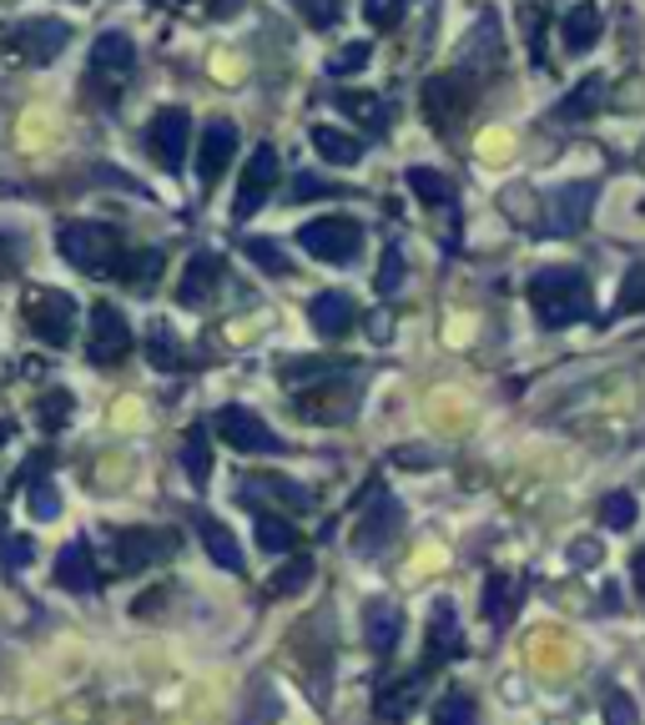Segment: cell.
I'll return each mask as SVG.
<instances>
[{
	"mask_svg": "<svg viewBox=\"0 0 645 725\" xmlns=\"http://www.w3.org/2000/svg\"><path fill=\"white\" fill-rule=\"evenodd\" d=\"M529 308H535L539 328H570V322L590 318V277L580 267H539L529 277Z\"/></svg>",
	"mask_w": 645,
	"mask_h": 725,
	"instance_id": "obj_1",
	"label": "cell"
},
{
	"mask_svg": "<svg viewBox=\"0 0 645 725\" xmlns=\"http://www.w3.org/2000/svg\"><path fill=\"white\" fill-rule=\"evenodd\" d=\"M56 248L61 257L72 262V267H81V273H107L121 262V232L107 222H61L56 227Z\"/></svg>",
	"mask_w": 645,
	"mask_h": 725,
	"instance_id": "obj_2",
	"label": "cell"
},
{
	"mask_svg": "<svg viewBox=\"0 0 645 725\" xmlns=\"http://www.w3.org/2000/svg\"><path fill=\"white\" fill-rule=\"evenodd\" d=\"M0 41H6V56L21 66H51L72 41V25L56 15H25V21L0 25Z\"/></svg>",
	"mask_w": 645,
	"mask_h": 725,
	"instance_id": "obj_3",
	"label": "cell"
},
{
	"mask_svg": "<svg viewBox=\"0 0 645 725\" xmlns=\"http://www.w3.org/2000/svg\"><path fill=\"white\" fill-rule=\"evenodd\" d=\"M298 248L328 267H353L363 257V227L353 217H318L298 227Z\"/></svg>",
	"mask_w": 645,
	"mask_h": 725,
	"instance_id": "obj_4",
	"label": "cell"
},
{
	"mask_svg": "<svg viewBox=\"0 0 645 725\" xmlns=\"http://www.w3.org/2000/svg\"><path fill=\"white\" fill-rule=\"evenodd\" d=\"M21 318L46 348H66L76 333V298L61 287H31L21 298Z\"/></svg>",
	"mask_w": 645,
	"mask_h": 725,
	"instance_id": "obj_5",
	"label": "cell"
},
{
	"mask_svg": "<svg viewBox=\"0 0 645 725\" xmlns=\"http://www.w3.org/2000/svg\"><path fill=\"white\" fill-rule=\"evenodd\" d=\"M474 107V72H444V76H429L424 81V117L434 121V131L439 136H449V131L464 121V111Z\"/></svg>",
	"mask_w": 645,
	"mask_h": 725,
	"instance_id": "obj_6",
	"label": "cell"
},
{
	"mask_svg": "<svg viewBox=\"0 0 645 725\" xmlns=\"http://www.w3.org/2000/svg\"><path fill=\"white\" fill-rule=\"evenodd\" d=\"M136 72V46L127 31H107V36H96L91 46V86L101 101H117L121 86H127V76Z\"/></svg>",
	"mask_w": 645,
	"mask_h": 725,
	"instance_id": "obj_7",
	"label": "cell"
},
{
	"mask_svg": "<svg viewBox=\"0 0 645 725\" xmlns=\"http://www.w3.org/2000/svg\"><path fill=\"white\" fill-rule=\"evenodd\" d=\"M217 433H222V443H228V449H238V453H263V459L287 453V443L277 439L273 428L252 414V408H242V404L217 408Z\"/></svg>",
	"mask_w": 645,
	"mask_h": 725,
	"instance_id": "obj_8",
	"label": "cell"
},
{
	"mask_svg": "<svg viewBox=\"0 0 645 725\" xmlns=\"http://www.w3.org/2000/svg\"><path fill=\"white\" fill-rule=\"evenodd\" d=\"M277 177H283V162H277V146H258V152L248 156V167H242V182H238V202H232V217L238 222H248L258 207L267 202L277 191Z\"/></svg>",
	"mask_w": 645,
	"mask_h": 725,
	"instance_id": "obj_9",
	"label": "cell"
},
{
	"mask_svg": "<svg viewBox=\"0 0 645 725\" xmlns=\"http://www.w3.org/2000/svg\"><path fill=\"white\" fill-rule=\"evenodd\" d=\"M187 136H192V117L182 107H162L146 127V152L156 156L162 172H182V156H187Z\"/></svg>",
	"mask_w": 645,
	"mask_h": 725,
	"instance_id": "obj_10",
	"label": "cell"
},
{
	"mask_svg": "<svg viewBox=\"0 0 645 725\" xmlns=\"http://www.w3.org/2000/svg\"><path fill=\"white\" fill-rule=\"evenodd\" d=\"M172 549H177V535H167V529H117V574L152 570V564L172 559Z\"/></svg>",
	"mask_w": 645,
	"mask_h": 725,
	"instance_id": "obj_11",
	"label": "cell"
},
{
	"mask_svg": "<svg viewBox=\"0 0 645 725\" xmlns=\"http://www.w3.org/2000/svg\"><path fill=\"white\" fill-rule=\"evenodd\" d=\"M232 152H238V127L228 117H212L203 127V146H197V187L212 191L222 167L232 162Z\"/></svg>",
	"mask_w": 645,
	"mask_h": 725,
	"instance_id": "obj_12",
	"label": "cell"
},
{
	"mask_svg": "<svg viewBox=\"0 0 645 725\" xmlns=\"http://www.w3.org/2000/svg\"><path fill=\"white\" fill-rule=\"evenodd\" d=\"M127 353H132V328H127V318L111 303H96L91 308V363L111 369Z\"/></svg>",
	"mask_w": 645,
	"mask_h": 725,
	"instance_id": "obj_13",
	"label": "cell"
},
{
	"mask_svg": "<svg viewBox=\"0 0 645 725\" xmlns=\"http://www.w3.org/2000/svg\"><path fill=\"white\" fill-rule=\"evenodd\" d=\"M398 535H404V504H398V499H379L359 519V529H353V554H383V549L394 545Z\"/></svg>",
	"mask_w": 645,
	"mask_h": 725,
	"instance_id": "obj_14",
	"label": "cell"
},
{
	"mask_svg": "<svg viewBox=\"0 0 645 725\" xmlns=\"http://www.w3.org/2000/svg\"><path fill=\"white\" fill-rule=\"evenodd\" d=\"M222 277H228V262L217 257L212 248L192 252V262H187V267H182L177 303H182V308H207V298H212L217 287H222Z\"/></svg>",
	"mask_w": 645,
	"mask_h": 725,
	"instance_id": "obj_15",
	"label": "cell"
},
{
	"mask_svg": "<svg viewBox=\"0 0 645 725\" xmlns=\"http://www.w3.org/2000/svg\"><path fill=\"white\" fill-rule=\"evenodd\" d=\"M464 655V635H459V619H455V600H434V615H429V655H424V675L444 660Z\"/></svg>",
	"mask_w": 645,
	"mask_h": 725,
	"instance_id": "obj_16",
	"label": "cell"
},
{
	"mask_svg": "<svg viewBox=\"0 0 645 725\" xmlns=\"http://www.w3.org/2000/svg\"><path fill=\"white\" fill-rule=\"evenodd\" d=\"M398 640H404V609L394 600H369L363 605V645L373 655H394Z\"/></svg>",
	"mask_w": 645,
	"mask_h": 725,
	"instance_id": "obj_17",
	"label": "cell"
},
{
	"mask_svg": "<svg viewBox=\"0 0 645 725\" xmlns=\"http://www.w3.org/2000/svg\"><path fill=\"white\" fill-rule=\"evenodd\" d=\"M595 191H600L595 182H570V187L550 191V217H545V227H550V232H575V227H586Z\"/></svg>",
	"mask_w": 645,
	"mask_h": 725,
	"instance_id": "obj_18",
	"label": "cell"
},
{
	"mask_svg": "<svg viewBox=\"0 0 645 725\" xmlns=\"http://www.w3.org/2000/svg\"><path fill=\"white\" fill-rule=\"evenodd\" d=\"M308 318L322 338H348L353 322H359V308H353L348 293H318V298L308 303Z\"/></svg>",
	"mask_w": 645,
	"mask_h": 725,
	"instance_id": "obj_19",
	"label": "cell"
},
{
	"mask_svg": "<svg viewBox=\"0 0 645 725\" xmlns=\"http://www.w3.org/2000/svg\"><path fill=\"white\" fill-rule=\"evenodd\" d=\"M56 584L61 590H72V595H91L96 590V564H91V545L86 539H72V545L56 554Z\"/></svg>",
	"mask_w": 645,
	"mask_h": 725,
	"instance_id": "obj_20",
	"label": "cell"
},
{
	"mask_svg": "<svg viewBox=\"0 0 645 725\" xmlns=\"http://www.w3.org/2000/svg\"><path fill=\"white\" fill-rule=\"evenodd\" d=\"M298 414L313 418V424H343V418L353 414V393H343V373L328 378V393H303Z\"/></svg>",
	"mask_w": 645,
	"mask_h": 725,
	"instance_id": "obj_21",
	"label": "cell"
},
{
	"mask_svg": "<svg viewBox=\"0 0 645 725\" xmlns=\"http://www.w3.org/2000/svg\"><path fill=\"white\" fill-rule=\"evenodd\" d=\"M514 609H520V580L490 574L484 580V619H490L494 630H504V625H514Z\"/></svg>",
	"mask_w": 645,
	"mask_h": 725,
	"instance_id": "obj_22",
	"label": "cell"
},
{
	"mask_svg": "<svg viewBox=\"0 0 645 725\" xmlns=\"http://www.w3.org/2000/svg\"><path fill=\"white\" fill-rule=\"evenodd\" d=\"M197 535H203V545H207V554L222 564V570H232V574H242V549H238V539H232V529L222 519H212V514H197Z\"/></svg>",
	"mask_w": 645,
	"mask_h": 725,
	"instance_id": "obj_23",
	"label": "cell"
},
{
	"mask_svg": "<svg viewBox=\"0 0 645 725\" xmlns=\"http://www.w3.org/2000/svg\"><path fill=\"white\" fill-rule=\"evenodd\" d=\"M156 273H162V252H156V248H127V252H121V262L111 267V277L132 283L136 293H146V287L156 283Z\"/></svg>",
	"mask_w": 645,
	"mask_h": 725,
	"instance_id": "obj_24",
	"label": "cell"
},
{
	"mask_svg": "<svg viewBox=\"0 0 645 725\" xmlns=\"http://www.w3.org/2000/svg\"><path fill=\"white\" fill-rule=\"evenodd\" d=\"M600 31H605V15H600L595 6H575V11L560 21L565 51H590L600 41Z\"/></svg>",
	"mask_w": 645,
	"mask_h": 725,
	"instance_id": "obj_25",
	"label": "cell"
},
{
	"mask_svg": "<svg viewBox=\"0 0 645 725\" xmlns=\"http://www.w3.org/2000/svg\"><path fill=\"white\" fill-rule=\"evenodd\" d=\"M308 136H313V146H318L322 162H334V167H353V162L363 156L359 136H348V131H338V127H313Z\"/></svg>",
	"mask_w": 645,
	"mask_h": 725,
	"instance_id": "obj_26",
	"label": "cell"
},
{
	"mask_svg": "<svg viewBox=\"0 0 645 725\" xmlns=\"http://www.w3.org/2000/svg\"><path fill=\"white\" fill-rule=\"evenodd\" d=\"M600 101H605V76H586V81H575V91L565 96L560 107H555V117L560 121H580L590 117V111H600Z\"/></svg>",
	"mask_w": 645,
	"mask_h": 725,
	"instance_id": "obj_27",
	"label": "cell"
},
{
	"mask_svg": "<svg viewBox=\"0 0 645 725\" xmlns=\"http://www.w3.org/2000/svg\"><path fill=\"white\" fill-rule=\"evenodd\" d=\"M182 464H187V479L197 488L212 479V449H207V428L203 424H192L187 433H182Z\"/></svg>",
	"mask_w": 645,
	"mask_h": 725,
	"instance_id": "obj_28",
	"label": "cell"
},
{
	"mask_svg": "<svg viewBox=\"0 0 645 725\" xmlns=\"http://www.w3.org/2000/svg\"><path fill=\"white\" fill-rule=\"evenodd\" d=\"M408 191H414L424 207H449L455 202V182L434 167H408Z\"/></svg>",
	"mask_w": 645,
	"mask_h": 725,
	"instance_id": "obj_29",
	"label": "cell"
},
{
	"mask_svg": "<svg viewBox=\"0 0 645 725\" xmlns=\"http://www.w3.org/2000/svg\"><path fill=\"white\" fill-rule=\"evenodd\" d=\"M418 685H424V670H418V675L394 680V685H383L379 690V715H383V721H404V715L414 711V701H418Z\"/></svg>",
	"mask_w": 645,
	"mask_h": 725,
	"instance_id": "obj_30",
	"label": "cell"
},
{
	"mask_svg": "<svg viewBox=\"0 0 645 725\" xmlns=\"http://www.w3.org/2000/svg\"><path fill=\"white\" fill-rule=\"evenodd\" d=\"M258 545H263V554H293L298 549V529L287 519H277V514H258Z\"/></svg>",
	"mask_w": 645,
	"mask_h": 725,
	"instance_id": "obj_31",
	"label": "cell"
},
{
	"mask_svg": "<svg viewBox=\"0 0 645 725\" xmlns=\"http://www.w3.org/2000/svg\"><path fill=\"white\" fill-rule=\"evenodd\" d=\"M283 715V695L273 685H252L248 690V711L238 715V725H273Z\"/></svg>",
	"mask_w": 645,
	"mask_h": 725,
	"instance_id": "obj_32",
	"label": "cell"
},
{
	"mask_svg": "<svg viewBox=\"0 0 645 725\" xmlns=\"http://www.w3.org/2000/svg\"><path fill=\"white\" fill-rule=\"evenodd\" d=\"M434 725H479V701L469 690H449V695L434 705Z\"/></svg>",
	"mask_w": 645,
	"mask_h": 725,
	"instance_id": "obj_33",
	"label": "cell"
},
{
	"mask_svg": "<svg viewBox=\"0 0 645 725\" xmlns=\"http://www.w3.org/2000/svg\"><path fill=\"white\" fill-rule=\"evenodd\" d=\"M72 408H76L72 388H51V393H41V404H36V424L46 428V433H56V428H66V424H72Z\"/></svg>",
	"mask_w": 645,
	"mask_h": 725,
	"instance_id": "obj_34",
	"label": "cell"
},
{
	"mask_svg": "<svg viewBox=\"0 0 645 725\" xmlns=\"http://www.w3.org/2000/svg\"><path fill=\"white\" fill-rule=\"evenodd\" d=\"M242 252H248V262H252V267H263L267 277H287V273H293V262L277 252L273 238H242Z\"/></svg>",
	"mask_w": 645,
	"mask_h": 725,
	"instance_id": "obj_35",
	"label": "cell"
},
{
	"mask_svg": "<svg viewBox=\"0 0 645 725\" xmlns=\"http://www.w3.org/2000/svg\"><path fill=\"white\" fill-rule=\"evenodd\" d=\"M635 519H641V504H635V494L615 488V494H605V499H600V524H605V529H631Z\"/></svg>",
	"mask_w": 645,
	"mask_h": 725,
	"instance_id": "obj_36",
	"label": "cell"
},
{
	"mask_svg": "<svg viewBox=\"0 0 645 725\" xmlns=\"http://www.w3.org/2000/svg\"><path fill=\"white\" fill-rule=\"evenodd\" d=\"M494 36H500V21L494 15H484V21L474 25V41H469V72H484V66H494L500 61V46H494Z\"/></svg>",
	"mask_w": 645,
	"mask_h": 725,
	"instance_id": "obj_37",
	"label": "cell"
},
{
	"mask_svg": "<svg viewBox=\"0 0 645 725\" xmlns=\"http://www.w3.org/2000/svg\"><path fill=\"white\" fill-rule=\"evenodd\" d=\"M21 488H25V504H31L36 519H56V514H61V494H56L51 479H25Z\"/></svg>",
	"mask_w": 645,
	"mask_h": 725,
	"instance_id": "obj_38",
	"label": "cell"
},
{
	"mask_svg": "<svg viewBox=\"0 0 645 725\" xmlns=\"http://www.w3.org/2000/svg\"><path fill=\"white\" fill-rule=\"evenodd\" d=\"M146 353H152L156 369H167V373H177V369H182V353L172 348L167 322H152V328H146Z\"/></svg>",
	"mask_w": 645,
	"mask_h": 725,
	"instance_id": "obj_39",
	"label": "cell"
},
{
	"mask_svg": "<svg viewBox=\"0 0 645 725\" xmlns=\"http://www.w3.org/2000/svg\"><path fill=\"white\" fill-rule=\"evenodd\" d=\"M535 202H539V197H535L529 187H520V182L500 191V207H504V212H510L520 227H535V222H539V217H535Z\"/></svg>",
	"mask_w": 645,
	"mask_h": 725,
	"instance_id": "obj_40",
	"label": "cell"
},
{
	"mask_svg": "<svg viewBox=\"0 0 645 725\" xmlns=\"http://www.w3.org/2000/svg\"><path fill=\"white\" fill-rule=\"evenodd\" d=\"M334 369H348V363H328V358H293L283 369V378L287 383H318V378H334Z\"/></svg>",
	"mask_w": 645,
	"mask_h": 725,
	"instance_id": "obj_41",
	"label": "cell"
},
{
	"mask_svg": "<svg viewBox=\"0 0 645 725\" xmlns=\"http://www.w3.org/2000/svg\"><path fill=\"white\" fill-rule=\"evenodd\" d=\"M379 293H383V298L404 293V248H383V262H379Z\"/></svg>",
	"mask_w": 645,
	"mask_h": 725,
	"instance_id": "obj_42",
	"label": "cell"
},
{
	"mask_svg": "<svg viewBox=\"0 0 645 725\" xmlns=\"http://www.w3.org/2000/svg\"><path fill=\"white\" fill-rule=\"evenodd\" d=\"M313 580V559H293V564H287L283 574H273V580H267V595H293V590H303V584Z\"/></svg>",
	"mask_w": 645,
	"mask_h": 725,
	"instance_id": "obj_43",
	"label": "cell"
},
{
	"mask_svg": "<svg viewBox=\"0 0 645 725\" xmlns=\"http://www.w3.org/2000/svg\"><path fill=\"white\" fill-rule=\"evenodd\" d=\"M615 312H645V262H635L621 283V298H615Z\"/></svg>",
	"mask_w": 645,
	"mask_h": 725,
	"instance_id": "obj_44",
	"label": "cell"
},
{
	"mask_svg": "<svg viewBox=\"0 0 645 725\" xmlns=\"http://www.w3.org/2000/svg\"><path fill=\"white\" fill-rule=\"evenodd\" d=\"M334 101L348 111V117H359V121H369L373 131H383L379 121H383V107L373 101V96H353V91H334Z\"/></svg>",
	"mask_w": 645,
	"mask_h": 725,
	"instance_id": "obj_45",
	"label": "cell"
},
{
	"mask_svg": "<svg viewBox=\"0 0 645 725\" xmlns=\"http://www.w3.org/2000/svg\"><path fill=\"white\" fill-rule=\"evenodd\" d=\"M605 725H641V705H635L625 690H610L605 695Z\"/></svg>",
	"mask_w": 645,
	"mask_h": 725,
	"instance_id": "obj_46",
	"label": "cell"
},
{
	"mask_svg": "<svg viewBox=\"0 0 645 725\" xmlns=\"http://www.w3.org/2000/svg\"><path fill=\"white\" fill-rule=\"evenodd\" d=\"M363 21H369L373 31H394V25L404 21V6H398V0H369V6H363Z\"/></svg>",
	"mask_w": 645,
	"mask_h": 725,
	"instance_id": "obj_47",
	"label": "cell"
},
{
	"mask_svg": "<svg viewBox=\"0 0 645 725\" xmlns=\"http://www.w3.org/2000/svg\"><path fill=\"white\" fill-rule=\"evenodd\" d=\"M363 66H369V41H353L348 51H338V56L328 61L334 76H353V72H363Z\"/></svg>",
	"mask_w": 645,
	"mask_h": 725,
	"instance_id": "obj_48",
	"label": "cell"
},
{
	"mask_svg": "<svg viewBox=\"0 0 645 725\" xmlns=\"http://www.w3.org/2000/svg\"><path fill=\"white\" fill-rule=\"evenodd\" d=\"M263 488H267V494H277V499H283V504H293V509H308V494H303V488L298 484H293V479H283V474H273V479H263Z\"/></svg>",
	"mask_w": 645,
	"mask_h": 725,
	"instance_id": "obj_49",
	"label": "cell"
},
{
	"mask_svg": "<svg viewBox=\"0 0 645 725\" xmlns=\"http://www.w3.org/2000/svg\"><path fill=\"white\" fill-rule=\"evenodd\" d=\"M31 554H36V545H31L25 535H0V559H6L11 570H21V564H25Z\"/></svg>",
	"mask_w": 645,
	"mask_h": 725,
	"instance_id": "obj_50",
	"label": "cell"
},
{
	"mask_svg": "<svg viewBox=\"0 0 645 725\" xmlns=\"http://www.w3.org/2000/svg\"><path fill=\"white\" fill-rule=\"evenodd\" d=\"M394 464H404V469H434L439 459H434V453H418V443H404V449L394 453Z\"/></svg>",
	"mask_w": 645,
	"mask_h": 725,
	"instance_id": "obj_51",
	"label": "cell"
},
{
	"mask_svg": "<svg viewBox=\"0 0 645 725\" xmlns=\"http://www.w3.org/2000/svg\"><path fill=\"white\" fill-rule=\"evenodd\" d=\"M303 15H308L313 25H334L338 15H343V11H338L334 0H313V6H303Z\"/></svg>",
	"mask_w": 645,
	"mask_h": 725,
	"instance_id": "obj_52",
	"label": "cell"
},
{
	"mask_svg": "<svg viewBox=\"0 0 645 725\" xmlns=\"http://www.w3.org/2000/svg\"><path fill=\"white\" fill-rule=\"evenodd\" d=\"M328 182H318V177H298L293 182V197H298V202H313V197H328Z\"/></svg>",
	"mask_w": 645,
	"mask_h": 725,
	"instance_id": "obj_53",
	"label": "cell"
},
{
	"mask_svg": "<svg viewBox=\"0 0 645 725\" xmlns=\"http://www.w3.org/2000/svg\"><path fill=\"white\" fill-rule=\"evenodd\" d=\"M570 564H600V539H575Z\"/></svg>",
	"mask_w": 645,
	"mask_h": 725,
	"instance_id": "obj_54",
	"label": "cell"
},
{
	"mask_svg": "<svg viewBox=\"0 0 645 725\" xmlns=\"http://www.w3.org/2000/svg\"><path fill=\"white\" fill-rule=\"evenodd\" d=\"M631 580H635V590H641V595H645V549H641V554H635V564H631Z\"/></svg>",
	"mask_w": 645,
	"mask_h": 725,
	"instance_id": "obj_55",
	"label": "cell"
},
{
	"mask_svg": "<svg viewBox=\"0 0 645 725\" xmlns=\"http://www.w3.org/2000/svg\"><path fill=\"white\" fill-rule=\"evenodd\" d=\"M369 333H373V338H379V343H383V338L394 333V322H389V318H383V312H379V318H373V322H369Z\"/></svg>",
	"mask_w": 645,
	"mask_h": 725,
	"instance_id": "obj_56",
	"label": "cell"
},
{
	"mask_svg": "<svg viewBox=\"0 0 645 725\" xmlns=\"http://www.w3.org/2000/svg\"><path fill=\"white\" fill-rule=\"evenodd\" d=\"M6 439H11V424H0V443H6Z\"/></svg>",
	"mask_w": 645,
	"mask_h": 725,
	"instance_id": "obj_57",
	"label": "cell"
}]
</instances>
